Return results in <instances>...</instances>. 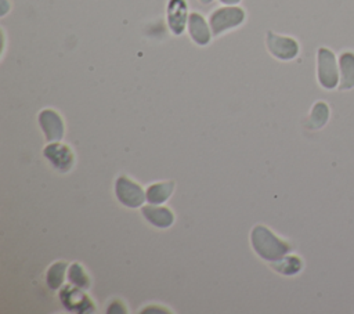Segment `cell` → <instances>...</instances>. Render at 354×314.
<instances>
[{"label": "cell", "mask_w": 354, "mask_h": 314, "mask_svg": "<svg viewBox=\"0 0 354 314\" xmlns=\"http://www.w3.org/2000/svg\"><path fill=\"white\" fill-rule=\"evenodd\" d=\"M66 270H68V264L65 261H57L53 263L47 273H46V284L50 289H58L61 288V285L65 281L66 277Z\"/></svg>", "instance_id": "obj_16"}, {"label": "cell", "mask_w": 354, "mask_h": 314, "mask_svg": "<svg viewBox=\"0 0 354 314\" xmlns=\"http://www.w3.org/2000/svg\"><path fill=\"white\" fill-rule=\"evenodd\" d=\"M246 11L239 6H223L214 8L209 15V25L213 36L224 35L228 30L236 29L243 25Z\"/></svg>", "instance_id": "obj_2"}, {"label": "cell", "mask_w": 354, "mask_h": 314, "mask_svg": "<svg viewBox=\"0 0 354 314\" xmlns=\"http://www.w3.org/2000/svg\"><path fill=\"white\" fill-rule=\"evenodd\" d=\"M188 3L187 0H167L166 4V22L169 30L174 36L185 32L188 25Z\"/></svg>", "instance_id": "obj_6"}, {"label": "cell", "mask_w": 354, "mask_h": 314, "mask_svg": "<svg viewBox=\"0 0 354 314\" xmlns=\"http://www.w3.org/2000/svg\"><path fill=\"white\" fill-rule=\"evenodd\" d=\"M43 155L51 163V166L61 173L71 170L75 160L72 149L59 141L48 142L43 149Z\"/></svg>", "instance_id": "obj_7"}, {"label": "cell", "mask_w": 354, "mask_h": 314, "mask_svg": "<svg viewBox=\"0 0 354 314\" xmlns=\"http://www.w3.org/2000/svg\"><path fill=\"white\" fill-rule=\"evenodd\" d=\"M39 124L48 142L61 141L64 137V122L58 112L46 108L39 113Z\"/></svg>", "instance_id": "obj_9"}, {"label": "cell", "mask_w": 354, "mask_h": 314, "mask_svg": "<svg viewBox=\"0 0 354 314\" xmlns=\"http://www.w3.org/2000/svg\"><path fill=\"white\" fill-rule=\"evenodd\" d=\"M201 4H203V6H207V4H210L213 0H198Z\"/></svg>", "instance_id": "obj_19"}, {"label": "cell", "mask_w": 354, "mask_h": 314, "mask_svg": "<svg viewBox=\"0 0 354 314\" xmlns=\"http://www.w3.org/2000/svg\"><path fill=\"white\" fill-rule=\"evenodd\" d=\"M116 199L126 207H140L147 201L145 192L141 185L126 176H119L115 181Z\"/></svg>", "instance_id": "obj_5"}, {"label": "cell", "mask_w": 354, "mask_h": 314, "mask_svg": "<svg viewBox=\"0 0 354 314\" xmlns=\"http://www.w3.org/2000/svg\"><path fill=\"white\" fill-rule=\"evenodd\" d=\"M329 116H330L329 105L325 101H317L310 111L306 127L310 130H319L328 123Z\"/></svg>", "instance_id": "obj_13"}, {"label": "cell", "mask_w": 354, "mask_h": 314, "mask_svg": "<svg viewBox=\"0 0 354 314\" xmlns=\"http://www.w3.org/2000/svg\"><path fill=\"white\" fill-rule=\"evenodd\" d=\"M174 190V183L173 181H160V183H153L145 190V196L147 201L152 205H160L166 202L171 192Z\"/></svg>", "instance_id": "obj_14"}, {"label": "cell", "mask_w": 354, "mask_h": 314, "mask_svg": "<svg viewBox=\"0 0 354 314\" xmlns=\"http://www.w3.org/2000/svg\"><path fill=\"white\" fill-rule=\"evenodd\" d=\"M317 80L324 90L339 87V62L335 53L328 47H319L317 50Z\"/></svg>", "instance_id": "obj_3"}, {"label": "cell", "mask_w": 354, "mask_h": 314, "mask_svg": "<svg viewBox=\"0 0 354 314\" xmlns=\"http://www.w3.org/2000/svg\"><path fill=\"white\" fill-rule=\"evenodd\" d=\"M141 213L145 217V220L156 228H169L174 223V214L166 206L149 203L141 207Z\"/></svg>", "instance_id": "obj_11"}, {"label": "cell", "mask_w": 354, "mask_h": 314, "mask_svg": "<svg viewBox=\"0 0 354 314\" xmlns=\"http://www.w3.org/2000/svg\"><path fill=\"white\" fill-rule=\"evenodd\" d=\"M250 243L253 250L267 261H277L289 255L292 246L288 241L277 237L270 228L256 225L250 232Z\"/></svg>", "instance_id": "obj_1"}, {"label": "cell", "mask_w": 354, "mask_h": 314, "mask_svg": "<svg viewBox=\"0 0 354 314\" xmlns=\"http://www.w3.org/2000/svg\"><path fill=\"white\" fill-rule=\"evenodd\" d=\"M188 35L191 40L198 46H207L212 41V29L209 25V21L205 19V17L201 12L192 11L188 17Z\"/></svg>", "instance_id": "obj_10"}, {"label": "cell", "mask_w": 354, "mask_h": 314, "mask_svg": "<svg viewBox=\"0 0 354 314\" xmlns=\"http://www.w3.org/2000/svg\"><path fill=\"white\" fill-rule=\"evenodd\" d=\"M223 6H238L242 0H218Z\"/></svg>", "instance_id": "obj_18"}, {"label": "cell", "mask_w": 354, "mask_h": 314, "mask_svg": "<svg viewBox=\"0 0 354 314\" xmlns=\"http://www.w3.org/2000/svg\"><path fill=\"white\" fill-rule=\"evenodd\" d=\"M303 260L296 255H286L277 261H271V267L282 275H296L303 270Z\"/></svg>", "instance_id": "obj_15"}, {"label": "cell", "mask_w": 354, "mask_h": 314, "mask_svg": "<svg viewBox=\"0 0 354 314\" xmlns=\"http://www.w3.org/2000/svg\"><path fill=\"white\" fill-rule=\"evenodd\" d=\"M337 62H339V73H340L339 90L347 91L354 89V51L346 50L340 53Z\"/></svg>", "instance_id": "obj_12"}, {"label": "cell", "mask_w": 354, "mask_h": 314, "mask_svg": "<svg viewBox=\"0 0 354 314\" xmlns=\"http://www.w3.org/2000/svg\"><path fill=\"white\" fill-rule=\"evenodd\" d=\"M61 303L65 306L66 310L73 313H87L94 310V304L91 299L82 292L80 288L71 285H66L59 292Z\"/></svg>", "instance_id": "obj_8"}, {"label": "cell", "mask_w": 354, "mask_h": 314, "mask_svg": "<svg viewBox=\"0 0 354 314\" xmlns=\"http://www.w3.org/2000/svg\"><path fill=\"white\" fill-rule=\"evenodd\" d=\"M266 46L268 53L279 61H292L300 53L299 41L292 36H283L268 30L266 35Z\"/></svg>", "instance_id": "obj_4"}, {"label": "cell", "mask_w": 354, "mask_h": 314, "mask_svg": "<svg viewBox=\"0 0 354 314\" xmlns=\"http://www.w3.org/2000/svg\"><path fill=\"white\" fill-rule=\"evenodd\" d=\"M68 281L73 286H77L80 289H88L90 288V278L86 274L84 268L79 263H72L68 266Z\"/></svg>", "instance_id": "obj_17"}]
</instances>
